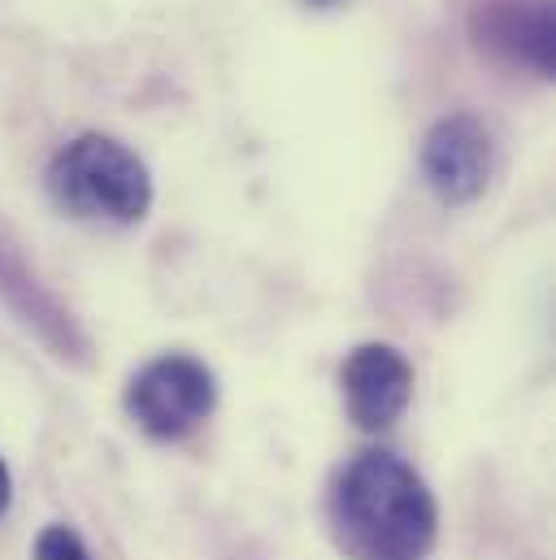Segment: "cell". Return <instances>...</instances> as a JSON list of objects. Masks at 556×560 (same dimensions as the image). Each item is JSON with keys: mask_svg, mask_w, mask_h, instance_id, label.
Segmentation results:
<instances>
[{"mask_svg": "<svg viewBox=\"0 0 556 560\" xmlns=\"http://www.w3.org/2000/svg\"><path fill=\"white\" fill-rule=\"evenodd\" d=\"M439 513L426 482L392 452L352 456L331 487V535L348 560H426Z\"/></svg>", "mask_w": 556, "mask_h": 560, "instance_id": "obj_1", "label": "cell"}, {"mask_svg": "<svg viewBox=\"0 0 556 560\" xmlns=\"http://www.w3.org/2000/svg\"><path fill=\"white\" fill-rule=\"evenodd\" d=\"M48 196L70 218L131 226L152 205V178L127 143L109 136H79L53 156Z\"/></svg>", "mask_w": 556, "mask_h": 560, "instance_id": "obj_2", "label": "cell"}, {"mask_svg": "<svg viewBox=\"0 0 556 560\" xmlns=\"http://www.w3.org/2000/svg\"><path fill=\"white\" fill-rule=\"evenodd\" d=\"M218 405L213 370L187 352H165L148 361L127 387V413L152 439H183Z\"/></svg>", "mask_w": 556, "mask_h": 560, "instance_id": "obj_3", "label": "cell"}, {"mask_svg": "<svg viewBox=\"0 0 556 560\" xmlns=\"http://www.w3.org/2000/svg\"><path fill=\"white\" fill-rule=\"evenodd\" d=\"M421 174L430 191L448 205L478 200L496 174V143H491L487 122L474 114L439 118L421 143Z\"/></svg>", "mask_w": 556, "mask_h": 560, "instance_id": "obj_4", "label": "cell"}, {"mask_svg": "<svg viewBox=\"0 0 556 560\" xmlns=\"http://www.w3.org/2000/svg\"><path fill=\"white\" fill-rule=\"evenodd\" d=\"M348 418L361 430H387L414 400V365L392 343H361L339 370Z\"/></svg>", "mask_w": 556, "mask_h": 560, "instance_id": "obj_5", "label": "cell"}, {"mask_svg": "<svg viewBox=\"0 0 556 560\" xmlns=\"http://www.w3.org/2000/svg\"><path fill=\"white\" fill-rule=\"evenodd\" d=\"M474 35L478 48L496 52L509 66H526L540 79L556 70L553 0H478Z\"/></svg>", "mask_w": 556, "mask_h": 560, "instance_id": "obj_6", "label": "cell"}, {"mask_svg": "<svg viewBox=\"0 0 556 560\" xmlns=\"http://www.w3.org/2000/svg\"><path fill=\"white\" fill-rule=\"evenodd\" d=\"M35 560H92V557H88L83 539L70 526H48L35 539Z\"/></svg>", "mask_w": 556, "mask_h": 560, "instance_id": "obj_7", "label": "cell"}, {"mask_svg": "<svg viewBox=\"0 0 556 560\" xmlns=\"http://www.w3.org/2000/svg\"><path fill=\"white\" fill-rule=\"evenodd\" d=\"M9 491H13V487H9V469H4V460H0V513L9 509Z\"/></svg>", "mask_w": 556, "mask_h": 560, "instance_id": "obj_8", "label": "cell"}]
</instances>
